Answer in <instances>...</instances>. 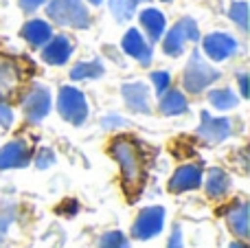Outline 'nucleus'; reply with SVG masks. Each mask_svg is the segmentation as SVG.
<instances>
[{
    "label": "nucleus",
    "mask_w": 250,
    "mask_h": 248,
    "mask_svg": "<svg viewBox=\"0 0 250 248\" xmlns=\"http://www.w3.org/2000/svg\"><path fill=\"white\" fill-rule=\"evenodd\" d=\"M51 165H55V152L51 147H40L35 154V167L38 169H48Z\"/></svg>",
    "instance_id": "cd10ccee"
},
{
    "label": "nucleus",
    "mask_w": 250,
    "mask_h": 248,
    "mask_svg": "<svg viewBox=\"0 0 250 248\" xmlns=\"http://www.w3.org/2000/svg\"><path fill=\"white\" fill-rule=\"evenodd\" d=\"M105 66L101 60H83L70 68V79L73 82H83V79H99L104 77Z\"/></svg>",
    "instance_id": "412c9836"
},
{
    "label": "nucleus",
    "mask_w": 250,
    "mask_h": 248,
    "mask_svg": "<svg viewBox=\"0 0 250 248\" xmlns=\"http://www.w3.org/2000/svg\"><path fill=\"white\" fill-rule=\"evenodd\" d=\"M229 18L233 20V24H237L239 31H248V4L244 0H237L229 7Z\"/></svg>",
    "instance_id": "b1692460"
},
{
    "label": "nucleus",
    "mask_w": 250,
    "mask_h": 248,
    "mask_svg": "<svg viewBox=\"0 0 250 248\" xmlns=\"http://www.w3.org/2000/svg\"><path fill=\"white\" fill-rule=\"evenodd\" d=\"M51 90L42 83H31L22 95V114H24L26 123L40 125L51 112Z\"/></svg>",
    "instance_id": "423d86ee"
},
{
    "label": "nucleus",
    "mask_w": 250,
    "mask_h": 248,
    "mask_svg": "<svg viewBox=\"0 0 250 248\" xmlns=\"http://www.w3.org/2000/svg\"><path fill=\"white\" fill-rule=\"evenodd\" d=\"M202 35H200L198 22L193 18L185 16L171 26V29L165 33L163 38V53L169 57H180L185 53L187 42H200Z\"/></svg>",
    "instance_id": "20e7f679"
},
{
    "label": "nucleus",
    "mask_w": 250,
    "mask_h": 248,
    "mask_svg": "<svg viewBox=\"0 0 250 248\" xmlns=\"http://www.w3.org/2000/svg\"><path fill=\"white\" fill-rule=\"evenodd\" d=\"M229 248H248V246H246V242L239 240V242H233V244H230Z\"/></svg>",
    "instance_id": "72a5a7b5"
},
{
    "label": "nucleus",
    "mask_w": 250,
    "mask_h": 248,
    "mask_svg": "<svg viewBox=\"0 0 250 248\" xmlns=\"http://www.w3.org/2000/svg\"><path fill=\"white\" fill-rule=\"evenodd\" d=\"M220 77V70L208 64V60H204V55L198 48H193L185 66V73H182V88L191 95H200L208 86H213Z\"/></svg>",
    "instance_id": "f03ea898"
},
{
    "label": "nucleus",
    "mask_w": 250,
    "mask_h": 248,
    "mask_svg": "<svg viewBox=\"0 0 250 248\" xmlns=\"http://www.w3.org/2000/svg\"><path fill=\"white\" fill-rule=\"evenodd\" d=\"M237 48L239 44L233 35L215 31V33H208L202 38V51L200 53H204L211 62H226L237 53Z\"/></svg>",
    "instance_id": "1a4fd4ad"
},
{
    "label": "nucleus",
    "mask_w": 250,
    "mask_h": 248,
    "mask_svg": "<svg viewBox=\"0 0 250 248\" xmlns=\"http://www.w3.org/2000/svg\"><path fill=\"white\" fill-rule=\"evenodd\" d=\"M73 40L68 35H53L42 48V60L51 66H64L73 55Z\"/></svg>",
    "instance_id": "2eb2a0df"
},
{
    "label": "nucleus",
    "mask_w": 250,
    "mask_h": 248,
    "mask_svg": "<svg viewBox=\"0 0 250 248\" xmlns=\"http://www.w3.org/2000/svg\"><path fill=\"white\" fill-rule=\"evenodd\" d=\"M237 82H239V90H242V97H248V75H246V73H239V75H237Z\"/></svg>",
    "instance_id": "473e14b6"
},
{
    "label": "nucleus",
    "mask_w": 250,
    "mask_h": 248,
    "mask_svg": "<svg viewBox=\"0 0 250 248\" xmlns=\"http://www.w3.org/2000/svg\"><path fill=\"white\" fill-rule=\"evenodd\" d=\"M123 101L129 112L134 114H151V95L149 88L143 82H129L121 86Z\"/></svg>",
    "instance_id": "ddd939ff"
},
{
    "label": "nucleus",
    "mask_w": 250,
    "mask_h": 248,
    "mask_svg": "<svg viewBox=\"0 0 250 248\" xmlns=\"http://www.w3.org/2000/svg\"><path fill=\"white\" fill-rule=\"evenodd\" d=\"M207 99H208V103H211L213 108L222 110V112L237 108V103H239V97L235 95L230 88H213V90H208Z\"/></svg>",
    "instance_id": "4be33fe9"
},
{
    "label": "nucleus",
    "mask_w": 250,
    "mask_h": 248,
    "mask_svg": "<svg viewBox=\"0 0 250 248\" xmlns=\"http://www.w3.org/2000/svg\"><path fill=\"white\" fill-rule=\"evenodd\" d=\"M127 125V121H125L123 117H119V114H105L104 119H101V127L104 130H119V127H125Z\"/></svg>",
    "instance_id": "c85d7f7f"
},
{
    "label": "nucleus",
    "mask_w": 250,
    "mask_h": 248,
    "mask_svg": "<svg viewBox=\"0 0 250 248\" xmlns=\"http://www.w3.org/2000/svg\"><path fill=\"white\" fill-rule=\"evenodd\" d=\"M226 224L233 231V235H237L239 240H246L248 237V202L239 200L226 211Z\"/></svg>",
    "instance_id": "aec40b11"
},
{
    "label": "nucleus",
    "mask_w": 250,
    "mask_h": 248,
    "mask_svg": "<svg viewBox=\"0 0 250 248\" xmlns=\"http://www.w3.org/2000/svg\"><path fill=\"white\" fill-rule=\"evenodd\" d=\"M165 215L167 213H165L163 207H145L132 224V237L145 242L160 235L165 228Z\"/></svg>",
    "instance_id": "6e6552de"
},
{
    "label": "nucleus",
    "mask_w": 250,
    "mask_h": 248,
    "mask_svg": "<svg viewBox=\"0 0 250 248\" xmlns=\"http://www.w3.org/2000/svg\"><path fill=\"white\" fill-rule=\"evenodd\" d=\"M108 9L117 22H127L136 13V2L134 0H110Z\"/></svg>",
    "instance_id": "5701e85b"
},
{
    "label": "nucleus",
    "mask_w": 250,
    "mask_h": 248,
    "mask_svg": "<svg viewBox=\"0 0 250 248\" xmlns=\"http://www.w3.org/2000/svg\"><path fill=\"white\" fill-rule=\"evenodd\" d=\"M57 112L70 125H83L88 119V101L75 86H62L57 92Z\"/></svg>",
    "instance_id": "39448f33"
},
{
    "label": "nucleus",
    "mask_w": 250,
    "mask_h": 248,
    "mask_svg": "<svg viewBox=\"0 0 250 248\" xmlns=\"http://www.w3.org/2000/svg\"><path fill=\"white\" fill-rule=\"evenodd\" d=\"M86 2H88V4H92V7H99V4L104 2V0H86Z\"/></svg>",
    "instance_id": "f704fd0d"
},
{
    "label": "nucleus",
    "mask_w": 250,
    "mask_h": 248,
    "mask_svg": "<svg viewBox=\"0 0 250 248\" xmlns=\"http://www.w3.org/2000/svg\"><path fill=\"white\" fill-rule=\"evenodd\" d=\"M167 248H182V228L178 227H173V231H171V235H169V240H167Z\"/></svg>",
    "instance_id": "7c9ffc66"
},
{
    "label": "nucleus",
    "mask_w": 250,
    "mask_h": 248,
    "mask_svg": "<svg viewBox=\"0 0 250 248\" xmlns=\"http://www.w3.org/2000/svg\"><path fill=\"white\" fill-rule=\"evenodd\" d=\"M13 220H16V207L9 205V207H2L0 209V248H2L4 240H7V233L11 228Z\"/></svg>",
    "instance_id": "a878e982"
},
{
    "label": "nucleus",
    "mask_w": 250,
    "mask_h": 248,
    "mask_svg": "<svg viewBox=\"0 0 250 248\" xmlns=\"http://www.w3.org/2000/svg\"><path fill=\"white\" fill-rule=\"evenodd\" d=\"M204 183V191L211 200H222L230 193V187H233V180H230L229 171H224L222 167H211L207 171V178H202Z\"/></svg>",
    "instance_id": "dca6fc26"
},
{
    "label": "nucleus",
    "mask_w": 250,
    "mask_h": 248,
    "mask_svg": "<svg viewBox=\"0 0 250 248\" xmlns=\"http://www.w3.org/2000/svg\"><path fill=\"white\" fill-rule=\"evenodd\" d=\"M195 134L208 145L224 143L233 134V121L226 117H213L208 110H202L200 112V125L195 130Z\"/></svg>",
    "instance_id": "0eeeda50"
},
{
    "label": "nucleus",
    "mask_w": 250,
    "mask_h": 248,
    "mask_svg": "<svg viewBox=\"0 0 250 248\" xmlns=\"http://www.w3.org/2000/svg\"><path fill=\"white\" fill-rule=\"evenodd\" d=\"M121 48L127 57L136 60L141 66H149L154 60V53H151V44L143 38V33L138 29H127L121 40Z\"/></svg>",
    "instance_id": "f8f14e48"
},
{
    "label": "nucleus",
    "mask_w": 250,
    "mask_h": 248,
    "mask_svg": "<svg viewBox=\"0 0 250 248\" xmlns=\"http://www.w3.org/2000/svg\"><path fill=\"white\" fill-rule=\"evenodd\" d=\"M33 158L31 147L24 139H13L0 147V171L2 169H22Z\"/></svg>",
    "instance_id": "9b49d317"
},
{
    "label": "nucleus",
    "mask_w": 250,
    "mask_h": 248,
    "mask_svg": "<svg viewBox=\"0 0 250 248\" xmlns=\"http://www.w3.org/2000/svg\"><path fill=\"white\" fill-rule=\"evenodd\" d=\"M163 2H173V0H163Z\"/></svg>",
    "instance_id": "e433bc0d"
},
{
    "label": "nucleus",
    "mask_w": 250,
    "mask_h": 248,
    "mask_svg": "<svg viewBox=\"0 0 250 248\" xmlns=\"http://www.w3.org/2000/svg\"><path fill=\"white\" fill-rule=\"evenodd\" d=\"M158 110L165 114V117H180V114H185L187 110H189L187 95L180 90V88H169L165 95H160Z\"/></svg>",
    "instance_id": "6ab92c4d"
},
{
    "label": "nucleus",
    "mask_w": 250,
    "mask_h": 248,
    "mask_svg": "<svg viewBox=\"0 0 250 248\" xmlns=\"http://www.w3.org/2000/svg\"><path fill=\"white\" fill-rule=\"evenodd\" d=\"M20 35L29 42V46L33 48H40L53 38V26L48 24L46 20H40V18H33V20L24 22L22 24V31Z\"/></svg>",
    "instance_id": "a211bd4d"
},
{
    "label": "nucleus",
    "mask_w": 250,
    "mask_h": 248,
    "mask_svg": "<svg viewBox=\"0 0 250 248\" xmlns=\"http://www.w3.org/2000/svg\"><path fill=\"white\" fill-rule=\"evenodd\" d=\"M204 178V167L202 163H187V165H180L169 178L167 189L171 193H187L193 191L202 185Z\"/></svg>",
    "instance_id": "9d476101"
},
{
    "label": "nucleus",
    "mask_w": 250,
    "mask_h": 248,
    "mask_svg": "<svg viewBox=\"0 0 250 248\" xmlns=\"http://www.w3.org/2000/svg\"><path fill=\"white\" fill-rule=\"evenodd\" d=\"M20 82H22V68L18 64V60L0 55V101L16 95Z\"/></svg>",
    "instance_id": "4468645a"
},
{
    "label": "nucleus",
    "mask_w": 250,
    "mask_h": 248,
    "mask_svg": "<svg viewBox=\"0 0 250 248\" xmlns=\"http://www.w3.org/2000/svg\"><path fill=\"white\" fill-rule=\"evenodd\" d=\"M46 16L57 26H70V29H88L92 22L83 0H48Z\"/></svg>",
    "instance_id": "7ed1b4c3"
},
{
    "label": "nucleus",
    "mask_w": 250,
    "mask_h": 248,
    "mask_svg": "<svg viewBox=\"0 0 250 248\" xmlns=\"http://www.w3.org/2000/svg\"><path fill=\"white\" fill-rule=\"evenodd\" d=\"M138 22H141V26L145 29L147 38H149L151 42H160L165 31H167V18H165V13L156 7L143 9V11L138 13Z\"/></svg>",
    "instance_id": "f3484780"
},
{
    "label": "nucleus",
    "mask_w": 250,
    "mask_h": 248,
    "mask_svg": "<svg viewBox=\"0 0 250 248\" xmlns=\"http://www.w3.org/2000/svg\"><path fill=\"white\" fill-rule=\"evenodd\" d=\"M110 154L121 169L125 191L136 196V191H141L143 183H145V158H143L138 143L129 136H117L110 143Z\"/></svg>",
    "instance_id": "f257e3e1"
},
{
    "label": "nucleus",
    "mask_w": 250,
    "mask_h": 248,
    "mask_svg": "<svg viewBox=\"0 0 250 248\" xmlns=\"http://www.w3.org/2000/svg\"><path fill=\"white\" fill-rule=\"evenodd\" d=\"M149 79H151V83H154L158 97L165 95V92L171 88V75H169L167 70H154V73L149 75Z\"/></svg>",
    "instance_id": "bb28decb"
},
{
    "label": "nucleus",
    "mask_w": 250,
    "mask_h": 248,
    "mask_svg": "<svg viewBox=\"0 0 250 248\" xmlns=\"http://www.w3.org/2000/svg\"><path fill=\"white\" fill-rule=\"evenodd\" d=\"M99 248H129V240L123 231H105L99 237Z\"/></svg>",
    "instance_id": "393cba45"
},
{
    "label": "nucleus",
    "mask_w": 250,
    "mask_h": 248,
    "mask_svg": "<svg viewBox=\"0 0 250 248\" xmlns=\"http://www.w3.org/2000/svg\"><path fill=\"white\" fill-rule=\"evenodd\" d=\"M46 2V0H18V4H20V9L24 13H33V11H38L42 4Z\"/></svg>",
    "instance_id": "2f4dec72"
},
{
    "label": "nucleus",
    "mask_w": 250,
    "mask_h": 248,
    "mask_svg": "<svg viewBox=\"0 0 250 248\" xmlns=\"http://www.w3.org/2000/svg\"><path fill=\"white\" fill-rule=\"evenodd\" d=\"M13 125V110L7 101H0V127L9 130Z\"/></svg>",
    "instance_id": "c756f323"
},
{
    "label": "nucleus",
    "mask_w": 250,
    "mask_h": 248,
    "mask_svg": "<svg viewBox=\"0 0 250 248\" xmlns=\"http://www.w3.org/2000/svg\"><path fill=\"white\" fill-rule=\"evenodd\" d=\"M134 2H136V4H138V2H147V0H134Z\"/></svg>",
    "instance_id": "c9c22d12"
}]
</instances>
